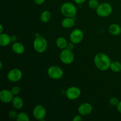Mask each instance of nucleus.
Returning <instances> with one entry per match:
<instances>
[{
    "label": "nucleus",
    "mask_w": 121,
    "mask_h": 121,
    "mask_svg": "<svg viewBox=\"0 0 121 121\" xmlns=\"http://www.w3.org/2000/svg\"><path fill=\"white\" fill-rule=\"evenodd\" d=\"M74 44H74L73 43H72V41H70V43H68L66 48L70 50L73 51V50L74 49Z\"/></svg>",
    "instance_id": "bb28decb"
},
{
    "label": "nucleus",
    "mask_w": 121,
    "mask_h": 121,
    "mask_svg": "<svg viewBox=\"0 0 121 121\" xmlns=\"http://www.w3.org/2000/svg\"><path fill=\"white\" fill-rule=\"evenodd\" d=\"M74 1V2H75L76 4H83V3H85V1H86V0H73Z\"/></svg>",
    "instance_id": "c756f323"
},
{
    "label": "nucleus",
    "mask_w": 121,
    "mask_h": 121,
    "mask_svg": "<svg viewBox=\"0 0 121 121\" xmlns=\"http://www.w3.org/2000/svg\"><path fill=\"white\" fill-rule=\"evenodd\" d=\"M52 13L48 10H44L40 14V20L43 23H47L52 18Z\"/></svg>",
    "instance_id": "6ab92c4d"
},
{
    "label": "nucleus",
    "mask_w": 121,
    "mask_h": 121,
    "mask_svg": "<svg viewBox=\"0 0 121 121\" xmlns=\"http://www.w3.org/2000/svg\"><path fill=\"white\" fill-rule=\"evenodd\" d=\"M16 120L17 121H29L30 118L28 115L24 112H20L17 114L16 117Z\"/></svg>",
    "instance_id": "412c9836"
},
{
    "label": "nucleus",
    "mask_w": 121,
    "mask_h": 121,
    "mask_svg": "<svg viewBox=\"0 0 121 121\" xmlns=\"http://www.w3.org/2000/svg\"><path fill=\"white\" fill-rule=\"evenodd\" d=\"M47 73L48 76L53 80H60L64 74L62 69L57 66H50L47 69Z\"/></svg>",
    "instance_id": "39448f33"
},
{
    "label": "nucleus",
    "mask_w": 121,
    "mask_h": 121,
    "mask_svg": "<svg viewBox=\"0 0 121 121\" xmlns=\"http://www.w3.org/2000/svg\"><path fill=\"white\" fill-rule=\"evenodd\" d=\"M108 30L111 35L117 36L121 33V27L117 24H112L109 27Z\"/></svg>",
    "instance_id": "f3484780"
},
{
    "label": "nucleus",
    "mask_w": 121,
    "mask_h": 121,
    "mask_svg": "<svg viewBox=\"0 0 121 121\" xmlns=\"http://www.w3.org/2000/svg\"><path fill=\"white\" fill-rule=\"evenodd\" d=\"M119 99L117 98H116V97H112L109 100L110 105H112V106H117L118 105V104H119Z\"/></svg>",
    "instance_id": "5701e85b"
},
{
    "label": "nucleus",
    "mask_w": 121,
    "mask_h": 121,
    "mask_svg": "<svg viewBox=\"0 0 121 121\" xmlns=\"http://www.w3.org/2000/svg\"><path fill=\"white\" fill-rule=\"evenodd\" d=\"M113 11L112 6L108 2H102L96 9V12L98 16L102 18L108 17L112 14Z\"/></svg>",
    "instance_id": "20e7f679"
},
{
    "label": "nucleus",
    "mask_w": 121,
    "mask_h": 121,
    "mask_svg": "<svg viewBox=\"0 0 121 121\" xmlns=\"http://www.w3.org/2000/svg\"><path fill=\"white\" fill-rule=\"evenodd\" d=\"M93 111V106L90 103L84 102L80 104L78 108V113L83 117H86L91 114Z\"/></svg>",
    "instance_id": "9b49d317"
},
{
    "label": "nucleus",
    "mask_w": 121,
    "mask_h": 121,
    "mask_svg": "<svg viewBox=\"0 0 121 121\" xmlns=\"http://www.w3.org/2000/svg\"><path fill=\"white\" fill-rule=\"evenodd\" d=\"M61 13L65 17H74L77 14V8L74 4L70 2H66L60 7Z\"/></svg>",
    "instance_id": "f03ea898"
},
{
    "label": "nucleus",
    "mask_w": 121,
    "mask_h": 121,
    "mask_svg": "<svg viewBox=\"0 0 121 121\" xmlns=\"http://www.w3.org/2000/svg\"><path fill=\"white\" fill-rule=\"evenodd\" d=\"M11 49L13 52L15 54H22L25 51V47L23 44H22L21 43L16 41L15 43H13L11 46Z\"/></svg>",
    "instance_id": "ddd939ff"
},
{
    "label": "nucleus",
    "mask_w": 121,
    "mask_h": 121,
    "mask_svg": "<svg viewBox=\"0 0 121 121\" xmlns=\"http://www.w3.org/2000/svg\"><path fill=\"white\" fill-rule=\"evenodd\" d=\"M61 24L63 28L69 29L74 27L75 25V21L72 17H65L61 21Z\"/></svg>",
    "instance_id": "4468645a"
},
{
    "label": "nucleus",
    "mask_w": 121,
    "mask_h": 121,
    "mask_svg": "<svg viewBox=\"0 0 121 121\" xmlns=\"http://www.w3.org/2000/svg\"><path fill=\"white\" fill-rule=\"evenodd\" d=\"M11 42L15 43L17 41V37L15 35H11Z\"/></svg>",
    "instance_id": "c85d7f7f"
},
{
    "label": "nucleus",
    "mask_w": 121,
    "mask_h": 121,
    "mask_svg": "<svg viewBox=\"0 0 121 121\" xmlns=\"http://www.w3.org/2000/svg\"><path fill=\"white\" fill-rule=\"evenodd\" d=\"M13 106L15 109L20 110L23 108L24 103V100L20 96H15L14 97L13 100L11 102Z\"/></svg>",
    "instance_id": "dca6fc26"
},
{
    "label": "nucleus",
    "mask_w": 121,
    "mask_h": 121,
    "mask_svg": "<svg viewBox=\"0 0 121 121\" xmlns=\"http://www.w3.org/2000/svg\"><path fill=\"white\" fill-rule=\"evenodd\" d=\"M11 91V92H13V93L14 94V96L17 95H18L19 93H20V87L18 86H14L13 87H12Z\"/></svg>",
    "instance_id": "b1692460"
},
{
    "label": "nucleus",
    "mask_w": 121,
    "mask_h": 121,
    "mask_svg": "<svg viewBox=\"0 0 121 121\" xmlns=\"http://www.w3.org/2000/svg\"><path fill=\"white\" fill-rule=\"evenodd\" d=\"M99 4L98 0H89L88 1L89 7L92 9H96Z\"/></svg>",
    "instance_id": "4be33fe9"
},
{
    "label": "nucleus",
    "mask_w": 121,
    "mask_h": 121,
    "mask_svg": "<svg viewBox=\"0 0 121 121\" xmlns=\"http://www.w3.org/2000/svg\"><path fill=\"white\" fill-rule=\"evenodd\" d=\"M70 40L75 44L80 43L84 38L83 31L81 29L76 28L73 30L70 34Z\"/></svg>",
    "instance_id": "9d476101"
},
{
    "label": "nucleus",
    "mask_w": 121,
    "mask_h": 121,
    "mask_svg": "<svg viewBox=\"0 0 121 121\" xmlns=\"http://www.w3.org/2000/svg\"><path fill=\"white\" fill-rule=\"evenodd\" d=\"M3 30H4V28H3V26L2 24L0 25V34L3 33Z\"/></svg>",
    "instance_id": "2f4dec72"
},
{
    "label": "nucleus",
    "mask_w": 121,
    "mask_h": 121,
    "mask_svg": "<svg viewBox=\"0 0 121 121\" xmlns=\"http://www.w3.org/2000/svg\"><path fill=\"white\" fill-rule=\"evenodd\" d=\"M11 43V35L3 33L0 34V45L2 47H7Z\"/></svg>",
    "instance_id": "2eb2a0df"
},
{
    "label": "nucleus",
    "mask_w": 121,
    "mask_h": 121,
    "mask_svg": "<svg viewBox=\"0 0 121 121\" xmlns=\"http://www.w3.org/2000/svg\"><path fill=\"white\" fill-rule=\"evenodd\" d=\"M2 61H0V69L2 70Z\"/></svg>",
    "instance_id": "473e14b6"
},
{
    "label": "nucleus",
    "mask_w": 121,
    "mask_h": 121,
    "mask_svg": "<svg viewBox=\"0 0 121 121\" xmlns=\"http://www.w3.org/2000/svg\"><path fill=\"white\" fill-rule=\"evenodd\" d=\"M54 1H59V0H54Z\"/></svg>",
    "instance_id": "72a5a7b5"
},
{
    "label": "nucleus",
    "mask_w": 121,
    "mask_h": 121,
    "mask_svg": "<svg viewBox=\"0 0 121 121\" xmlns=\"http://www.w3.org/2000/svg\"><path fill=\"white\" fill-rule=\"evenodd\" d=\"M67 44H68V42H67V40L66 38L63 37H59L56 39V46L61 50L66 48Z\"/></svg>",
    "instance_id": "a211bd4d"
},
{
    "label": "nucleus",
    "mask_w": 121,
    "mask_h": 121,
    "mask_svg": "<svg viewBox=\"0 0 121 121\" xmlns=\"http://www.w3.org/2000/svg\"><path fill=\"white\" fill-rule=\"evenodd\" d=\"M14 97V94L11 90L5 89L0 92V100L4 104H9L11 102Z\"/></svg>",
    "instance_id": "f8f14e48"
},
{
    "label": "nucleus",
    "mask_w": 121,
    "mask_h": 121,
    "mask_svg": "<svg viewBox=\"0 0 121 121\" xmlns=\"http://www.w3.org/2000/svg\"><path fill=\"white\" fill-rule=\"evenodd\" d=\"M110 69L115 73H118L121 71V63L118 61H112L110 66Z\"/></svg>",
    "instance_id": "aec40b11"
},
{
    "label": "nucleus",
    "mask_w": 121,
    "mask_h": 121,
    "mask_svg": "<svg viewBox=\"0 0 121 121\" xmlns=\"http://www.w3.org/2000/svg\"><path fill=\"white\" fill-rule=\"evenodd\" d=\"M34 1L37 5H42L44 3L46 0H34Z\"/></svg>",
    "instance_id": "cd10ccee"
},
{
    "label": "nucleus",
    "mask_w": 121,
    "mask_h": 121,
    "mask_svg": "<svg viewBox=\"0 0 121 121\" xmlns=\"http://www.w3.org/2000/svg\"><path fill=\"white\" fill-rule=\"evenodd\" d=\"M83 121V116L81 115L78 114L77 115L74 116L73 118V121Z\"/></svg>",
    "instance_id": "a878e982"
},
{
    "label": "nucleus",
    "mask_w": 121,
    "mask_h": 121,
    "mask_svg": "<svg viewBox=\"0 0 121 121\" xmlns=\"http://www.w3.org/2000/svg\"><path fill=\"white\" fill-rule=\"evenodd\" d=\"M17 114L18 113H17L16 111L14 110H11L8 112V117L11 119H14V118H16Z\"/></svg>",
    "instance_id": "393cba45"
},
{
    "label": "nucleus",
    "mask_w": 121,
    "mask_h": 121,
    "mask_svg": "<svg viewBox=\"0 0 121 121\" xmlns=\"http://www.w3.org/2000/svg\"><path fill=\"white\" fill-rule=\"evenodd\" d=\"M66 98L70 100L79 99L81 95V90L77 86H70L68 87L65 92Z\"/></svg>",
    "instance_id": "0eeeda50"
},
{
    "label": "nucleus",
    "mask_w": 121,
    "mask_h": 121,
    "mask_svg": "<svg viewBox=\"0 0 121 121\" xmlns=\"http://www.w3.org/2000/svg\"><path fill=\"white\" fill-rule=\"evenodd\" d=\"M33 115L34 118L37 120L44 121V118L47 115V110L43 105H38L33 109Z\"/></svg>",
    "instance_id": "6e6552de"
},
{
    "label": "nucleus",
    "mask_w": 121,
    "mask_h": 121,
    "mask_svg": "<svg viewBox=\"0 0 121 121\" xmlns=\"http://www.w3.org/2000/svg\"><path fill=\"white\" fill-rule=\"evenodd\" d=\"M117 110H118V112L121 113V101H119V104H118V105L117 106Z\"/></svg>",
    "instance_id": "7c9ffc66"
},
{
    "label": "nucleus",
    "mask_w": 121,
    "mask_h": 121,
    "mask_svg": "<svg viewBox=\"0 0 121 121\" xmlns=\"http://www.w3.org/2000/svg\"><path fill=\"white\" fill-rule=\"evenodd\" d=\"M112 62L111 58L104 53H99L94 57V64L96 67L100 71H106L110 69Z\"/></svg>",
    "instance_id": "f257e3e1"
},
{
    "label": "nucleus",
    "mask_w": 121,
    "mask_h": 121,
    "mask_svg": "<svg viewBox=\"0 0 121 121\" xmlns=\"http://www.w3.org/2000/svg\"><path fill=\"white\" fill-rule=\"evenodd\" d=\"M60 60L65 65H70L74 60V54L73 51L67 48L61 50L60 53Z\"/></svg>",
    "instance_id": "423d86ee"
},
{
    "label": "nucleus",
    "mask_w": 121,
    "mask_h": 121,
    "mask_svg": "<svg viewBox=\"0 0 121 121\" xmlns=\"http://www.w3.org/2000/svg\"><path fill=\"white\" fill-rule=\"evenodd\" d=\"M48 47L47 41L44 37L37 36L33 41V48L34 50L39 53H43L46 52Z\"/></svg>",
    "instance_id": "7ed1b4c3"
},
{
    "label": "nucleus",
    "mask_w": 121,
    "mask_h": 121,
    "mask_svg": "<svg viewBox=\"0 0 121 121\" xmlns=\"http://www.w3.org/2000/svg\"><path fill=\"white\" fill-rule=\"evenodd\" d=\"M7 79L11 82H17L22 78V72L20 69L13 68L7 73Z\"/></svg>",
    "instance_id": "1a4fd4ad"
}]
</instances>
